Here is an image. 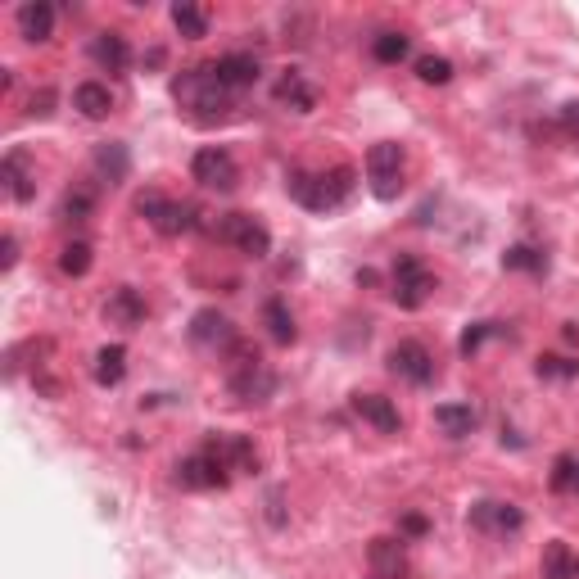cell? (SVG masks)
<instances>
[{"instance_id":"3","label":"cell","mask_w":579,"mask_h":579,"mask_svg":"<svg viewBox=\"0 0 579 579\" xmlns=\"http://www.w3.org/2000/svg\"><path fill=\"white\" fill-rule=\"evenodd\" d=\"M231 353H236V367H231V394H236L240 403H267L276 394V371L267 367L263 358H258V349H249L245 340L231 344Z\"/></svg>"},{"instance_id":"42","label":"cell","mask_w":579,"mask_h":579,"mask_svg":"<svg viewBox=\"0 0 579 579\" xmlns=\"http://www.w3.org/2000/svg\"><path fill=\"white\" fill-rule=\"evenodd\" d=\"M575 579H579V561H575Z\"/></svg>"},{"instance_id":"2","label":"cell","mask_w":579,"mask_h":579,"mask_svg":"<svg viewBox=\"0 0 579 579\" xmlns=\"http://www.w3.org/2000/svg\"><path fill=\"white\" fill-rule=\"evenodd\" d=\"M172 95H177V105L190 109L200 123H218V118L231 114V91L213 77V68H186V73L172 82Z\"/></svg>"},{"instance_id":"28","label":"cell","mask_w":579,"mask_h":579,"mask_svg":"<svg viewBox=\"0 0 579 579\" xmlns=\"http://www.w3.org/2000/svg\"><path fill=\"white\" fill-rule=\"evenodd\" d=\"M91 213H95V190L91 186H73L64 200H59V218L64 222H86Z\"/></svg>"},{"instance_id":"16","label":"cell","mask_w":579,"mask_h":579,"mask_svg":"<svg viewBox=\"0 0 579 579\" xmlns=\"http://www.w3.org/2000/svg\"><path fill=\"white\" fill-rule=\"evenodd\" d=\"M272 100H276L281 109H295V114H313L317 91L304 82V73H295V68H285V73L276 77V86H272Z\"/></svg>"},{"instance_id":"8","label":"cell","mask_w":579,"mask_h":579,"mask_svg":"<svg viewBox=\"0 0 579 579\" xmlns=\"http://www.w3.org/2000/svg\"><path fill=\"white\" fill-rule=\"evenodd\" d=\"M190 177L200 181L204 190H236L240 168H236V159H231V150L204 145V150H195V159H190Z\"/></svg>"},{"instance_id":"30","label":"cell","mask_w":579,"mask_h":579,"mask_svg":"<svg viewBox=\"0 0 579 579\" xmlns=\"http://www.w3.org/2000/svg\"><path fill=\"white\" fill-rule=\"evenodd\" d=\"M552 489H557V494H579V457L575 453L557 457V466H552Z\"/></svg>"},{"instance_id":"35","label":"cell","mask_w":579,"mask_h":579,"mask_svg":"<svg viewBox=\"0 0 579 579\" xmlns=\"http://www.w3.org/2000/svg\"><path fill=\"white\" fill-rule=\"evenodd\" d=\"M503 267H512V272H543V267H548V258H543L539 249H530V245H512L503 254Z\"/></svg>"},{"instance_id":"17","label":"cell","mask_w":579,"mask_h":579,"mask_svg":"<svg viewBox=\"0 0 579 579\" xmlns=\"http://www.w3.org/2000/svg\"><path fill=\"white\" fill-rule=\"evenodd\" d=\"M91 59L105 68V73H127V68H132V46H127L123 32H95Z\"/></svg>"},{"instance_id":"33","label":"cell","mask_w":579,"mask_h":579,"mask_svg":"<svg viewBox=\"0 0 579 579\" xmlns=\"http://www.w3.org/2000/svg\"><path fill=\"white\" fill-rule=\"evenodd\" d=\"M494 335H507V331H503V322H475V326H466V331H462L457 349H462V358H471V353L480 349L485 340H494Z\"/></svg>"},{"instance_id":"18","label":"cell","mask_w":579,"mask_h":579,"mask_svg":"<svg viewBox=\"0 0 579 579\" xmlns=\"http://www.w3.org/2000/svg\"><path fill=\"white\" fill-rule=\"evenodd\" d=\"M14 23H19L23 41H50L55 37V5H46V0H28V5H19Z\"/></svg>"},{"instance_id":"19","label":"cell","mask_w":579,"mask_h":579,"mask_svg":"<svg viewBox=\"0 0 579 579\" xmlns=\"http://www.w3.org/2000/svg\"><path fill=\"white\" fill-rule=\"evenodd\" d=\"M0 181H5V190H10L14 204H28L32 200V172H28V154L23 150H10L5 159H0Z\"/></svg>"},{"instance_id":"23","label":"cell","mask_w":579,"mask_h":579,"mask_svg":"<svg viewBox=\"0 0 579 579\" xmlns=\"http://www.w3.org/2000/svg\"><path fill=\"white\" fill-rule=\"evenodd\" d=\"M105 317H109L114 326H127V331H132V326H141V322H145V299L136 295L132 285H123V290H114V295H109Z\"/></svg>"},{"instance_id":"26","label":"cell","mask_w":579,"mask_h":579,"mask_svg":"<svg viewBox=\"0 0 579 579\" xmlns=\"http://www.w3.org/2000/svg\"><path fill=\"white\" fill-rule=\"evenodd\" d=\"M91 376H95V385H118V380L127 376V349L123 344H105V349L95 353V367H91Z\"/></svg>"},{"instance_id":"24","label":"cell","mask_w":579,"mask_h":579,"mask_svg":"<svg viewBox=\"0 0 579 579\" xmlns=\"http://www.w3.org/2000/svg\"><path fill=\"white\" fill-rule=\"evenodd\" d=\"M435 426L444 430L448 439H466L475 430V408H471V403H439V408H435Z\"/></svg>"},{"instance_id":"37","label":"cell","mask_w":579,"mask_h":579,"mask_svg":"<svg viewBox=\"0 0 579 579\" xmlns=\"http://www.w3.org/2000/svg\"><path fill=\"white\" fill-rule=\"evenodd\" d=\"M50 105H55V91H50V86H41V91L28 100V114H32V118H50V114H55Z\"/></svg>"},{"instance_id":"1","label":"cell","mask_w":579,"mask_h":579,"mask_svg":"<svg viewBox=\"0 0 579 579\" xmlns=\"http://www.w3.org/2000/svg\"><path fill=\"white\" fill-rule=\"evenodd\" d=\"M285 190L290 200L304 204L313 213H331L340 209L353 195V168H331V172H290L285 177Z\"/></svg>"},{"instance_id":"32","label":"cell","mask_w":579,"mask_h":579,"mask_svg":"<svg viewBox=\"0 0 579 579\" xmlns=\"http://www.w3.org/2000/svg\"><path fill=\"white\" fill-rule=\"evenodd\" d=\"M417 77L426 86H448V82H453V64H448L444 55H421L417 59Z\"/></svg>"},{"instance_id":"41","label":"cell","mask_w":579,"mask_h":579,"mask_svg":"<svg viewBox=\"0 0 579 579\" xmlns=\"http://www.w3.org/2000/svg\"><path fill=\"white\" fill-rule=\"evenodd\" d=\"M430 525H426V516H417V512H408L403 516V534H426Z\"/></svg>"},{"instance_id":"11","label":"cell","mask_w":579,"mask_h":579,"mask_svg":"<svg viewBox=\"0 0 579 579\" xmlns=\"http://www.w3.org/2000/svg\"><path fill=\"white\" fill-rule=\"evenodd\" d=\"M390 371L399 380H408V385H430L435 380V358H430V349L421 340H399L390 349Z\"/></svg>"},{"instance_id":"7","label":"cell","mask_w":579,"mask_h":579,"mask_svg":"<svg viewBox=\"0 0 579 579\" xmlns=\"http://www.w3.org/2000/svg\"><path fill=\"white\" fill-rule=\"evenodd\" d=\"M435 290V276L426 272L417 254H399L394 258V304L399 308H421Z\"/></svg>"},{"instance_id":"21","label":"cell","mask_w":579,"mask_h":579,"mask_svg":"<svg viewBox=\"0 0 579 579\" xmlns=\"http://www.w3.org/2000/svg\"><path fill=\"white\" fill-rule=\"evenodd\" d=\"M367 561H371V579H399L403 575V539H371Z\"/></svg>"},{"instance_id":"20","label":"cell","mask_w":579,"mask_h":579,"mask_svg":"<svg viewBox=\"0 0 579 579\" xmlns=\"http://www.w3.org/2000/svg\"><path fill=\"white\" fill-rule=\"evenodd\" d=\"M95 172H100V181H109V186H118V181H127V172H132V154H127L123 141H105L95 145Z\"/></svg>"},{"instance_id":"40","label":"cell","mask_w":579,"mask_h":579,"mask_svg":"<svg viewBox=\"0 0 579 579\" xmlns=\"http://www.w3.org/2000/svg\"><path fill=\"white\" fill-rule=\"evenodd\" d=\"M281 503H285V498H281V489H272V494H267V521H272V525H285Z\"/></svg>"},{"instance_id":"39","label":"cell","mask_w":579,"mask_h":579,"mask_svg":"<svg viewBox=\"0 0 579 579\" xmlns=\"http://www.w3.org/2000/svg\"><path fill=\"white\" fill-rule=\"evenodd\" d=\"M14 263H19V240H14V236H5V240H0V267L10 272Z\"/></svg>"},{"instance_id":"25","label":"cell","mask_w":579,"mask_h":579,"mask_svg":"<svg viewBox=\"0 0 579 579\" xmlns=\"http://www.w3.org/2000/svg\"><path fill=\"white\" fill-rule=\"evenodd\" d=\"M263 326H267V335H272L276 344H295V335H299L295 313H290L285 299H267V304H263Z\"/></svg>"},{"instance_id":"38","label":"cell","mask_w":579,"mask_h":579,"mask_svg":"<svg viewBox=\"0 0 579 579\" xmlns=\"http://www.w3.org/2000/svg\"><path fill=\"white\" fill-rule=\"evenodd\" d=\"M561 132L570 136V141H579V100H570V105H561Z\"/></svg>"},{"instance_id":"12","label":"cell","mask_w":579,"mask_h":579,"mask_svg":"<svg viewBox=\"0 0 579 579\" xmlns=\"http://www.w3.org/2000/svg\"><path fill=\"white\" fill-rule=\"evenodd\" d=\"M190 340L204 344V349H227L231 353V344H236L240 335H236V326H231L227 313H218V308H200V313L190 317Z\"/></svg>"},{"instance_id":"29","label":"cell","mask_w":579,"mask_h":579,"mask_svg":"<svg viewBox=\"0 0 579 579\" xmlns=\"http://www.w3.org/2000/svg\"><path fill=\"white\" fill-rule=\"evenodd\" d=\"M543 579H575V557L561 539H552L543 548Z\"/></svg>"},{"instance_id":"34","label":"cell","mask_w":579,"mask_h":579,"mask_svg":"<svg viewBox=\"0 0 579 579\" xmlns=\"http://www.w3.org/2000/svg\"><path fill=\"white\" fill-rule=\"evenodd\" d=\"M59 267H64L68 276H86V272H91V245H86V240L64 245V249H59Z\"/></svg>"},{"instance_id":"13","label":"cell","mask_w":579,"mask_h":579,"mask_svg":"<svg viewBox=\"0 0 579 579\" xmlns=\"http://www.w3.org/2000/svg\"><path fill=\"white\" fill-rule=\"evenodd\" d=\"M204 453H213L227 471H258V448L249 435H209Z\"/></svg>"},{"instance_id":"22","label":"cell","mask_w":579,"mask_h":579,"mask_svg":"<svg viewBox=\"0 0 579 579\" xmlns=\"http://www.w3.org/2000/svg\"><path fill=\"white\" fill-rule=\"evenodd\" d=\"M73 109H77L82 118H91V123H100V118L114 114V95H109L105 82H82V86L73 91Z\"/></svg>"},{"instance_id":"27","label":"cell","mask_w":579,"mask_h":579,"mask_svg":"<svg viewBox=\"0 0 579 579\" xmlns=\"http://www.w3.org/2000/svg\"><path fill=\"white\" fill-rule=\"evenodd\" d=\"M172 28L186 41H200L204 32H209V14H204L200 5H186V0H181V5H172Z\"/></svg>"},{"instance_id":"36","label":"cell","mask_w":579,"mask_h":579,"mask_svg":"<svg viewBox=\"0 0 579 579\" xmlns=\"http://www.w3.org/2000/svg\"><path fill=\"white\" fill-rule=\"evenodd\" d=\"M534 371H539L543 380H570V376H579V362H570V358H539L534 362Z\"/></svg>"},{"instance_id":"15","label":"cell","mask_w":579,"mask_h":579,"mask_svg":"<svg viewBox=\"0 0 579 579\" xmlns=\"http://www.w3.org/2000/svg\"><path fill=\"white\" fill-rule=\"evenodd\" d=\"M353 412H358L367 426H376L380 435H399L403 430V417L385 394H353Z\"/></svg>"},{"instance_id":"9","label":"cell","mask_w":579,"mask_h":579,"mask_svg":"<svg viewBox=\"0 0 579 579\" xmlns=\"http://www.w3.org/2000/svg\"><path fill=\"white\" fill-rule=\"evenodd\" d=\"M466 525H471L475 534L507 539V534H516L525 525V516H521V507L503 503V498H480V503H471V512H466Z\"/></svg>"},{"instance_id":"6","label":"cell","mask_w":579,"mask_h":579,"mask_svg":"<svg viewBox=\"0 0 579 579\" xmlns=\"http://www.w3.org/2000/svg\"><path fill=\"white\" fill-rule=\"evenodd\" d=\"M218 240L222 245H236L240 254H249V258L272 254V231H267L254 213H227V218L218 222Z\"/></svg>"},{"instance_id":"4","label":"cell","mask_w":579,"mask_h":579,"mask_svg":"<svg viewBox=\"0 0 579 579\" xmlns=\"http://www.w3.org/2000/svg\"><path fill=\"white\" fill-rule=\"evenodd\" d=\"M367 181L376 200H394L403 190V145L380 141L367 150Z\"/></svg>"},{"instance_id":"10","label":"cell","mask_w":579,"mask_h":579,"mask_svg":"<svg viewBox=\"0 0 579 579\" xmlns=\"http://www.w3.org/2000/svg\"><path fill=\"white\" fill-rule=\"evenodd\" d=\"M172 480H177L181 489H227V480H231V471L218 462L213 453H190V457H181L177 462V471H172Z\"/></svg>"},{"instance_id":"14","label":"cell","mask_w":579,"mask_h":579,"mask_svg":"<svg viewBox=\"0 0 579 579\" xmlns=\"http://www.w3.org/2000/svg\"><path fill=\"white\" fill-rule=\"evenodd\" d=\"M213 77H218L222 86H227L231 95L236 91H249V86L258 82V73H263V64H258V55H249V50H231V55H222L218 64H209Z\"/></svg>"},{"instance_id":"5","label":"cell","mask_w":579,"mask_h":579,"mask_svg":"<svg viewBox=\"0 0 579 579\" xmlns=\"http://www.w3.org/2000/svg\"><path fill=\"white\" fill-rule=\"evenodd\" d=\"M136 213H141L159 236H186V231L195 227V209L177 204V200H163L159 190H145L141 200H136Z\"/></svg>"},{"instance_id":"31","label":"cell","mask_w":579,"mask_h":579,"mask_svg":"<svg viewBox=\"0 0 579 579\" xmlns=\"http://www.w3.org/2000/svg\"><path fill=\"white\" fill-rule=\"evenodd\" d=\"M371 55H376L380 64H399V59H408V37H403V32H380V37L371 41Z\"/></svg>"}]
</instances>
